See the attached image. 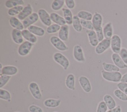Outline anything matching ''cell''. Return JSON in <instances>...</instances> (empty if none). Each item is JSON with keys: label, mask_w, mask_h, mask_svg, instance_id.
I'll return each mask as SVG.
<instances>
[{"label": "cell", "mask_w": 127, "mask_h": 112, "mask_svg": "<svg viewBox=\"0 0 127 112\" xmlns=\"http://www.w3.org/2000/svg\"><path fill=\"white\" fill-rule=\"evenodd\" d=\"M60 25L56 24H53L49 27H47L46 29V32L48 34H54L59 32L61 29Z\"/></svg>", "instance_id": "e575fe53"}, {"label": "cell", "mask_w": 127, "mask_h": 112, "mask_svg": "<svg viewBox=\"0 0 127 112\" xmlns=\"http://www.w3.org/2000/svg\"><path fill=\"white\" fill-rule=\"evenodd\" d=\"M69 35V26L67 25H65L61 27V29L59 31V37L63 41H66L68 39Z\"/></svg>", "instance_id": "ac0fdd59"}, {"label": "cell", "mask_w": 127, "mask_h": 112, "mask_svg": "<svg viewBox=\"0 0 127 112\" xmlns=\"http://www.w3.org/2000/svg\"></svg>", "instance_id": "681fc988"}, {"label": "cell", "mask_w": 127, "mask_h": 112, "mask_svg": "<svg viewBox=\"0 0 127 112\" xmlns=\"http://www.w3.org/2000/svg\"><path fill=\"white\" fill-rule=\"evenodd\" d=\"M64 18V19L66 24L67 25H70L72 24V20H73V15L71 11L65 8H62Z\"/></svg>", "instance_id": "603a6c76"}, {"label": "cell", "mask_w": 127, "mask_h": 112, "mask_svg": "<svg viewBox=\"0 0 127 112\" xmlns=\"http://www.w3.org/2000/svg\"><path fill=\"white\" fill-rule=\"evenodd\" d=\"M54 61L61 65L65 70H67L69 66V62L68 59L60 52H56L53 55Z\"/></svg>", "instance_id": "7a4b0ae2"}, {"label": "cell", "mask_w": 127, "mask_h": 112, "mask_svg": "<svg viewBox=\"0 0 127 112\" xmlns=\"http://www.w3.org/2000/svg\"><path fill=\"white\" fill-rule=\"evenodd\" d=\"M18 72V69L14 66L8 65L3 67L2 69L0 70V75H16Z\"/></svg>", "instance_id": "4fadbf2b"}, {"label": "cell", "mask_w": 127, "mask_h": 112, "mask_svg": "<svg viewBox=\"0 0 127 112\" xmlns=\"http://www.w3.org/2000/svg\"><path fill=\"white\" fill-rule=\"evenodd\" d=\"M114 94L115 96L120 100L123 101H127V95L120 89H116L114 92Z\"/></svg>", "instance_id": "d590c367"}, {"label": "cell", "mask_w": 127, "mask_h": 112, "mask_svg": "<svg viewBox=\"0 0 127 112\" xmlns=\"http://www.w3.org/2000/svg\"><path fill=\"white\" fill-rule=\"evenodd\" d=\"M103 100L106 103L108 109L112 110L116 107V103L114 98L109 94H106L103 97Z\"/></svg>", "instance_id": "d4e9b609"}, {"label": "cell", "mask_w": 127, "mask_h": 112, "mask_svg": "<svg viewBox=\"0 0 127 112\" xmlns=\"http://www.w3.org/2000/svg\"><path fill=\"white\" fill-rule=\"evenodd\" d=\"M111 47V39L104 38L103 40L99 42L95 47V51L97 54H101Z\"/></svg>", "instance_id": "52a82bcc"}, {"label": "cell", "mask_w": 127, "mask_h": 112, "mask_svg": "<svg viewBox=\"0 0 127 112\" xmlns=\"http://www.w3.org/2000/svg\"><path fill=\"white\" fill-rule=\"evenodd\" d=\"M50 41L51 44L58 50L64 51L68 49V47L59 37L53 36L50 37Z\"/></svg>", "instance_id": "277c9868"}, {"label": "cell", "mask_w": 127, "mask_h": 112, "mask_svg": "<svg viewBox=\"0 0 127 112\" xmlns=\"http://www.w3.org/2000/svg\"><path fill=\"white\" fill-rule=\"evenodd\" d=\"M102 22L103 17L102 15L99 13H95V14L93 15V18L92 19V23L94 28V30L102 27Z\"/></svg>", "instance_id": "d6986e66"}, {"label": "cell", "mask_w": 127, "mask_h": 112, "mask_svg": "<svg viewBox=\"0 0 127 112\" xmlns=\"http://www.w3.org/2000/svg\"><path fill=\"white\" fill-rule=\"evenodd\" d=\"M29 90L33 96L36 100H40L42 99V95L38 84L35 82H31L29 84Z\"/></svg>", "instance_id": "ba28073f"}, {"label": "cell", "mask_w": 127, "mask_h": 112, "mask_svg": "<svg viewBox=\"0 0 127 112\" xmlns=\"http://www.w3.org/2000/svg\"><path fill=\"white\" fill-rule=\"evenodd\" d=\"M73 56L74 59L78 62H85V57L82 48L79 45H75L73 48Z\"/></svg>", "instance_id": "9c48e42d"}, {"label": "cell", "mask_w": 127, "mask_h": 112, "mask_svg": "<svg viewBox=\"0 0 127 112\" xmlns=\"http://www.w3.org/2000/svg\"><path fill=\"white\" fill-rule=\"evenodd\" d=\"M86 33L88 36V39L90 45L93 47H96L99 43V41L94 30H86Z\"/></svg>", "instance_id": "2e32d148"}, {"label": "cell", "mask_w": 127, "mask_h": 112, "mask_svg": "<svg viewBox=\"0 0 127 112\" xmlns=\"http://www.w3.org/2000/svg\"><path fill=\"white\" fill-rule=\"evenodd\" d=\"M112 59L114 65L119 68L122 69L127 68V65L124 63L119 54L113 53L112 55Z\"/></svg>", "instance_id": "5bb4252c"}, {"label": "cell", "mask_w": 127, "mask_h": 112, "mask_svg": "<svg viewBox=\"0 0 127 112\" xmlns=\"http://www.w3.org/2000/svg\"><path fill=\"white\" fill-rule=\"evenodd\" d=\"M32 11L33 9L31 5L30 4H28L24 7L23 10L17 15V18L19 20L23 21L33 13Z\"/></svg>", "instance_id": "7c38bea8"}, {"label": "cell", "mask_w": 127, "mask_h": 112, "mask_svg": "<svg viewBox=\"0 0 127 112\" xmlns=\"http://www.w3.org/2000/svg\"><path fill=\"white\" fill-rule=\"evenodd\" d=\"M107 112H121V106L120 105H118L115 108L112 110H109V111H107Z\"/></svg>", "instance_id": "f6af8a7d"}, {"label": "cell", "mask_w": 127, "mask_h": 112, "mask_svg": "<svg viewBox=\"0 0 127 112\" xmlns=\"http://www.w3.org/2000/svg\"><path fill=\"white\" fill-rule=\"evenodd\" d=\"M108 107L104 101H101L97 106L96 112H107Z\"/></svg>", "instance_id": "f35d334b"}, {"label": "cell", "mask_w": 127, "mask_h": 112, "mask_svg": "<svg viewBox=\"0 0 127 112\" xmlns=\"http://www.w3.org/2000/svg\"><path fill=\"white\" fill-rule=\"evenodd\" d=\"M80 23L82 27H84L88 30H94L92 21L80 19Z\"/></svg>", "instance_id": "8d00e7d4"}, {"label": "cell", "mask_w": 127, "mask_h": 112, "mask_svg": "<svg viewBox=\"0 0 127 112\" xmlns=\"http://www.w3.org/2000/svg\"><path fill=\"white\" fill-rule=\"evenodd\" d=\"M121 82L127 83V73H126L123 75H122Z\"/></svg>", "instance_id": "bcb514c9"}, {"label": "cell", "mask_w": 127, "mask_h": 112, "mask_svg": "<svg viewBox=\"0 0 127 112\" xmlns=\"http://www.w3.org/2000/svg\"><path fill=\"white\" fill-rule=\"evenodd\" d=\"M72 27L74 30L77 32H81L82 31V26L80 23V19L77 15H73L72 20Z\"/></svg>", "instance_id": "83f0119b"}, {"label": "cell", "mask_w": 127, "mask_h": 112, "mask_svg": "<svg viewBox=\"0 0 127 112\" xmlns=\"http://www.w3.org/2000/svg\"><path fill=\"white\" fill-rule=\"evenodd\" d=\"M28 110L30 112H43V111L41 108L35 105H30L29 107Z\"/></svg>", "instance_id": "7bdbcfd3"}, {"label": "cell", "mask_w": 127, "mask_h": 112, "mask_svg": "<svg viewBox=\"0 0 127 112\" xmlns=\"http://www.w3.org/2000/svg\"><path fill=\"white\" fill-rule=\"evenodd\" d=\"M103 68L104 71L109 72H119L120 68L117 67L115 65L107 63L106 62H103L102 63Z\"/></svg>", "instance_id": "f546056e"}, {"label": "cell", "mask_w": 127, "mask_h": 112, "mask_svg": "<svg viewBox=\"0 0 127 112\" xmlns=\"http://www.w3.org/2000/svg\"><path fill=\"white\" fill-rule=\"evenodd\" d=\"M33 46V44L25 41L20 44L18 48V53L21 56H25L29 54L31 49Z\"/></svg>", "instance_id": "5b68a950"}, {"label": "cell", "mask_w": 127, "mask_h": 112, "mask_svg": "<svg viewBox=\"0 0 127 112\" xmlns=\"http://www.w3.org/2000/svg\"><path fill=\"white\" fill-rule=\"evenodd\" d=\"M65 3V0H54L51 4V8L53 10L58 11L60 10Z\"/></svg>", "instance_id": "1f68e13d"}, {"label": "cell", "mask_w": 127, "mask_h": 112, "mask_svg": "<svg viewBox=\"0 0 127 112\" xmlns=\"http://www.w3.org/2000/svg\"><path fill=\"white\" fill-rule=\"evenodd\" d=\"M99 42L101 41L102 40H103L104 38V34H103V28L102 27L100 28L99 29L95 30Z\"/></svg>", "instance_id": "60d3db41"}, {"label": "cell", "mask_w": 127, "mask_h": 112, "mask_svg": "<svg viewBox=\"0 0 127 112\" xmlns=\"http://www.w3.org/2000/svg\"><path fill=\"white\" fill-rule=\"evenodd\" d=\"M23 8L24 7L23 6V5H18L13 7L9 9L7 13L9 16H11V17H14V16L16 15H18L23 10Z\"/></svg>", "instance_id": "d6a6232c"}, {"label": "cell", "mask_w": 127, "mask_h": 112, "mask_svg": "<svg viewBox=\"0 0 127 112\" xmlns=\"http://www.w3.org/2000/svg\"><path fill=\"white\" fill-rule=\"evenodd\" d=\"M119 54L124 63L127 65V49L124 47L122 48Z\"/></svg>", "instance_id": "ab89813d"}, {"label": "cell", "mask_w": 127, "mask_h": 112, "mask_svg": "<svg viewBox=\"0 0 127 112\" xmlns=\"http://www.w3.org/2000/svg\"><path fill=\"white\" fill-rule=\"evenodd\" d=\"M50 17L52 21L54 22L55 24L59 25L60 26L66 25V22L64 17H62L61 16H60L57 13H51L50 14Z\"/></svg>", "instance_id": "7402d4cb"}, {"label": "cell", "mask_w": 127, "mask_h": 112, "mask_svg": "<svg viewBox=\"0 0 127 112\" xmlns=\"http://www.w3.org/2000/svg\"><path fill=\"white\" fill-rule=\"evenodd\" d=\"M0 98L1 99L7 101L8 102H10L11 95L7 90L0 88Z\"/></svg>", "instance_id": "836d02e7"}, {"label": "cell", "mask_w": 127, "mask_h": 112, "mask_svg": "<svg viewBox=\"0 0 127 112\" xmlns=\"http://www.w3.org/2000/svg\"><path fill=\"white\" fill-rule=\"evenodd\" d=\"M18 112V111H16V112Z\"/></svg>", "instance_id": "c3c4849f"}, {"label": "cell", "mask_w": 127, "mask_h": 112, "mask_svg": "<svg viewBox=\"0 0 127 112\" xmlns=\"http://www.w3.org/2000/svg\"><path fill=\"white\" fill-rule=\"evenodd\" d=\"M77 16L80 19L88 21L92 20L93 18V15L90 12L85 10H81L79 11L77 14Z\"/></svg>", "instance_id": "4dcf8cb0"}, {"label": "cell", "mask_w": 127, "mask_h": 112, "mask_svg": "<svg viewBox=\"0 0 127 112\" xmlns=\"http://www.w3.org/2000/svg\"><path fill=\"white\" fill-rule=\"evenodd\" d=\"M65 4L69 9H72L74 8L75 5L74 0H65Z\"/></svg>", "instance_id": "ee69618b"}, {"label": "cell", "mask_w": 127, "mask_h": 112, "mask_svg": "<svg viewBox=\"0 0 127 112\" xmlns=\"http://www.w3.org/2000/svg\"><path fill=\"white\" fill-rule=\"evenodd\" d=\"M11 37L13 41L17 44H21L24 42L21 31L13 29L11 32Z\"/></svg>", "instance_id": "9a60e30c"}, {"label": "cell", "mask_w": 127, "mask_h": 112, "mask_svg": "<svg viewBox=\"0 0 127 112\" xmlns=\"http://www.w3.org/2000/svg\"><path fill=\"white\" fill-rule=\"evenodd\" d=\"M122 40L121 37L117 35L113 36L111 39V48L114 53L119 54L122 49Z\"/></svg>", "instance_id": "3957f363"}, {"label": "cell", "mask_w": 127, "mask_h": 112, "mask_svg": "<svg viewBox=\"0 0 127 112\" xmlns=\"http://www.w3.org/2000/svg\"><path fill=\"white\" fill-rule=\"evenodd\" d=\"M10 25L14 29L22 31L24 29L23 23L15 17H11L9 20Z\"/></svg>", "instance_id": "44dd1931"}, {"label": "cell", "mask_w": 127, "mask_h": 112, "mask_svg": "<svg viewBox=\"0 0 127 112\" xmlns=\"http://www.w3.org/2000/svg\"><path fill=\"white\" fill-rule=\"evenodd\" d=\"M61 101L59 99H48L44 101V105L45 107L50 108H54L60 106Z\"/></svg>", "instance_id": "4316f807"}, {"label": "cell", "mask_w": 127, "mask_h": 112, "mask_svg": "<svg viewBox=\"0 0 127 112\" xmlns=\"http://www.w3.org/2000/svg\"><path fill=\"white\" fill-rule=\"evenodd\" d=\"M65 84L67 88L71 90H75V77L72 74H68L65 79Z\"/></svg>", "instance_id": "484cf974"}, {"label": "cell", "mask_w": 127, "mask_h": 112, "mask_svg": "<svg viewBox=\"0 0 127 112\" xmlns=\"http://www.w3.org/2000/svg\"><path fill=\"white\" fill-rule=\"evenodd\" d=\"M22 36L23 38L33 44L36 43L37 41V37L35 35L31 33L28 29H24L21 31Z\"/></svg>", "instance_id": "ffe728a7"}, {"label": "cell", "mask_w": 127, "mask_h": 112, "mask_svg": "<svg viewBox=\"0 0 127 112\" xmlns=\"http://www.w3.org/2000/svg\"><path fill=\"white\" fill-rule=\"evenodd\" d=\"M104 38L107 39H111L113 36V28L112 24L109 22L106 23L103 28Z\"/></svg>", "instance_id": "e0dca14e"}, {"label": "cell", "mask_w": 127, "mask_h": 112, "mask_svg": "<svg viewBox=\"0 0 127 112\" xmlns=\"http://www.w3.org/2000/svg\"><path fill=\"white\" fill-rule=\"evenodd\" d=\"M28 30H29L31 33L34 34L35 36H39V37H42L45 35V31L41 27L35 26V25H31L28 28Z\"/></svg>", "instance_id": "cb8c5ba5"}, {"label": "cell", "mask_w": 127, "mask_h": 112, "mask_svg": "<svg viewBox=\"0 0 127 112\" xmlns=\"http://www.w3.org/2000/svg\"><path fill=\"white\" fill-rule=\"evenodd\" d=\"M39 17L38 13L33 12L31 15L22 21V23L24 26V29H26L30 26L33 25V24L37 22Z\"/></svg>", "instance_id": "30bf717a"}, {"label": "cell", "mask_w": 127, "mask_h": 112, "mask_svg": "<svg viewBox=\"0 0 127 112\" xmlns=\"http://www.w3.org/2000/svg\"><path fill=\"white\" fill-rule=\"evenodd\" d=\"M39 17L42 23L45 26L49 27L52 25V20L50 17V14L44 9H40L38 11Z\"/></svg>", "instance_id": "8992f818"}, {"label": "cell", "mask_w": 127, "mask_h": 112, "mask_svg": "<svg viewBox=\"0 0 127 112\" xmlns=\"http://www.w3.org/2000/svg\"><path fill=\"white\" fill-rule=\"evenodd\" d=\"M117 87L119 89L127 95V83L120 82L117 84Z\"/></svg>", "instance_id": "b9f144b4"}, {"label": "cell", "mask_w": 127, "mask_h": 112, "mask_svg": "<svg viewBox=\"0 0 127 112\" xmlns=\"http://www.w3.org/2000/svg\"><path fill=\"white\" fill-rule=\"evenodd\" d=\"M101 74L102 76L104 79L108 81L114 82H118L121 81L122 77V74L119 72H109L104 70H102L101 71Z\"/></svg>", "instance_id": "6da1fadb"}, {"label": "cell", "mask_w": 127, "mask_h": 112, "mask_svg": "<svg viewBox=\"0 0 127 112\" xmlns=\"http://www.w3.org/2000/svg\"><path fill=\"white\" fill-rule=\"evenodd\" d=\"M2 68H3V67H2V64L0 63V70H1V69H2Z\"/></svg>", "instance_id": "7dc6e473"}, {"label": "cell", "mask_w": 127, "mask_h": 112, "mask_svg": "<svg viewBox=\"0 0 127 112\" xmlns=\"http://www.w3.org/2000/svg\"><path fill=\"white\" fill-rule=\"evenodd\" d=\"M79 83L82 89L86 93H89L92 89L89 79L85 76H80L78 78Z\"/></svg>", "instance_id": "8fae6325"}, {"label": "cell", "mask_w": 127, "mask_h": 112, "mask_svg": "<svg viewBox=\"0 0 127 112\" xmlns=\"http://www.w3.org/2000/svg\"><path fill=\"white\" fill-rule=\"evenodd\" d=\"M0 88L5 86L9 81L11 78V76L6 75H0Z\"/></svg>", "instance_id": "74e56055"}, {"label": "cell", "mask_w": 127, "mask_h": 112, "mask_svg": "<svg viewBox=\"0 0 127 112\" xmlns=\"http://www.w3.org/2000/svg\"><path fill=\"white\" fill-rule=\"evenodd\" d=\"M24 2L22 0H7L5 1L4 5L6 7L11 8L18 5H23Z\"/></svg>", "instance_id": "f1b7e54d"}]
</instances>
